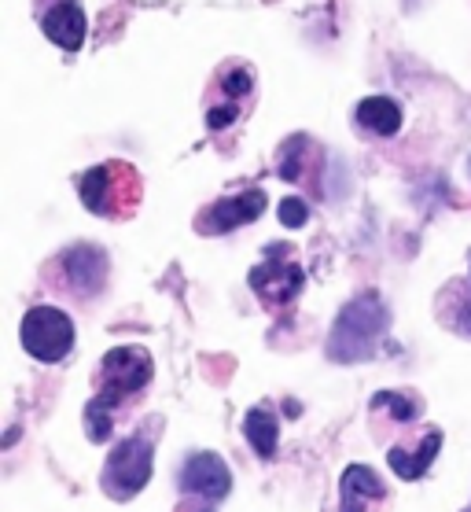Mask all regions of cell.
Masks as SVG:
<instances>
[{
  "mask_svg": "<svg viewBox=\"0 0 471 512\" xmlns=\"http://www.w3.org/2000/svg\"><path fill=\"white\" fill-rule=\"evenodd\" d=\"M155 373L151 354L144 347H115L107 350L100 361V380H96V395L85 406V431L92 443H107L115 431V409L144 391Z\"/></svg>",
  "mask_w": 471,
  "mask_h": 512,
  "instance_id": "obj_1",
  "label": "cell"
},
{
  "mask_svg": "<svg viewBox=\"0 0 471 512\" xmlns=\"http://www.w3.org/2000/svg\"><path fill=\"white\" fill-rule=\"evenodd\" d=\"M391 314L376 291H365L339 310L332 325V336L324 343V354L339 365H354V361H368L380 350V339L387 336Z\"/></svg>",
  "mask_w": 471,
  "mask_h": 512,
  "instance_id": "obj_2",
  "label": "cell"
},
{
  "mask_svg": "<svg viewBox=\"0 0 471 512\" xmlns=\"http://www.w3.org/2000/svg\"><path fill=\"white\" fill-rule=\"evenodd\" d=\"M81 203L100 218H129L140 199V174L129 163L92 166L81 177Z\"/></svg>",
  "mask_w": 471,
  "mask_h": 512,
  "instance_id": "obj_3",
  "label": "cell"
},
{
  "mask_svg": "<svg viewBox=\"0 0 471 512\" xmlns=\"http://www.w3.org/2000/svg\"><path fill=\"white\" fill-rule=\"evenodd\" d=\"M151 468H155L151 439H144V435H129V439H122V443L107 454L100 487H104V494L111 501H129L148 487Z\"/></svg>",
  "mask_w": 471,
  "mask_h": 512,
  "instance_id": "obj_4",
  "label": "cell"
},
{
  "mask_svg": "<svg viewBox=\"0 0 471 512\" xmlns=\"http://www.w3.org/2000/svg\"><path fill=\"white\" fill-rule=\"evenodd\" d=\"M23 347L30 358L56 365L74 347V321L59 306H34L23 317Z\"/></svg>",
  "mask_w": 471,
  "mask_h": 512,
  "instance_id": "obj_5",
  "label": "cell"
},
{
  "mask_svg": "<svg viewBox=\"0 0 471 512\" xmlns=\"http://www.w3.org/2000/svg\"><path fill=\"white\" fill-rule=\"evenodd\" d=\"M302 266L291 258V247L288 244H273L265 251V262L262 266L251 269V288L254 295L269 306H288L299 299L302 291Z\"/></svg>",
  "mask_w": 471,
  "mask_h": 512,
  "instance_id": "obj_6",
  "label": "cell"
},
{
  "mask_svg": "<svg viewBox=\"0 0 471 512\" xmlns=\"http://www.w3.org/2000/svg\"><path fill=\"white\" fill-rule=\"evenodd\" d=\"M177 487H181L184 494H192V498L221 501V498H229L232 472L218 454L199 450V454H192L181 465V472H177Z\"/></svg>",
  "mask_w": 471,
  "mask_h": 512,
  "instance_id": "obj_7",
  "label": "cell"
},
{
  "mask_svg": "<svg viewBox=\"0 0 471 512\" xmlns=\"http://www.w3.org/2000/svg\"><path fill=\"white\" fill-rule=\"evenodd\" d=\"M59 273L74 295H96L107 280V255L96 244H78L59 255Z\"/></svg>",
  "mask_w": 471,
  "mask_h": 512,
  "instance_id": "obj_8",
  "label": "cell"
},
{
  "mask_svg": "<svg viewBox=\"0 0 471 512\" xmlns=\"http://www.w3.org/2000/svg\"><path fill=\"white\" fill-rule=\"evenodd\" d=\"M262 210H265V192L262 188H247V192H240V196L218 199V203L196 222V229L199 233H210V236L232 233V229H240V225H251Z\"/></svg>",
  "mask_w": 471,
  "mask_h": 512,
  "instance_id": "obj_9",
  "label": "cell"
},
{
  "mask_svg": "<svg viewBox=\"0 0 471 512\" xmlns=\"http://www.w3.org/2000/svg\"><path fill=\"white\" fill-rule=\"evenodd\" d=\"M41 30H45V37L52 45L78 52L81 41H85V12H81L74 0H59L56 8H48L41 15Z\"/></svg>",
  "mask_w": 471,
  "mask_h": 512,
  "instance_id": "obj_10",
  "label": "cell"
},
{
  "mask_svg": "<svg viewBox=\"0 0 471 512\" xmlns=\"http://www.w3.org/2000/svg\"><path fill=\"white\" fill-rule=\"evenodd\" d=\"M438 450H442V431L431 428L420 446H394L391 454H387V465H391V472L398 479H409V483H413V479L427 476V468L435 465Z\"/></svg>",
  "mask_w": 471,
  "mask_h": 512,
  "instance_id": "obj_11",
  "label": "cell"
},
{
  "mask_svg": "<svg viewBox=\"0 0 471 512\" xmlns=\"http://www.w3.org/2000/svg\"><path fill=\"white\" fill-rule=\"evenodd\" d=\"M339 498H343V512H365L368 501L387 498V487L368 465H350L339 483Z\"/></svg>",
  "mask_w": 471,
  "mask_h": 512,
  "instance_id": "obj_12",
  "label": "cell"
},
{
  "mask_svg": "<svg viewBox=\"0 0 471 512\" xmlns=\"http://www.w3.org/2000/svg\"><path fill=\"white\" fill-rule=\"evenodd\" d=\"M357 122L376 137H394L402 129V107L391 96H368L357 104Z\"/></svg>",
  "mask_w": 471,
  "mask_h": 512,
  "instance_id": "obj_13",
  "label": "cell"
},
{
  "mask_svg": "<svg viewBox=\"0 0 471 512\" xmlns=\"http://www.w3.org/2000/svg\"><path fill=\"white\" fill-rule=\"evenodd\" d=\"M243 435H247V443L254 446L258 457H273L276 443H280V420L269 406H254L243 417Z\"/></svg>",
  "mask_w": 471,
  "mask_h": 512,
  "instance_id": "obj_14",
  "label": "cell"
},
{
  "mask_svg": "<svg viewBox=\"0 0 471 512\" xmlns=\"http://www.w3.org/2000/svg\"><path fill=\"white\" fill-rule=\"evenodd\" d=\"M438 317H442L457 336L471 339V288L464 284V280H453V284L442 291V299H438Z\"/></svg>",
  "mask_w": 471,
  "mask_h": 512,
  "instance_id": "obj_15",
  "label": "cell"
},
{
  "mask_svg": "<svg viewBox=\"0 0 471 512\" xmlns=\"http://www.w3.org/2000/svg\"><path fill=\"white\" fill-rule=\"evenodd\" d=\"M372 409H387L398 424H409V420H416V413H420L413 398L398 395V391H380V395L372 398Z\"/></svg>",
  "mask_w": 471,
  "mask_h": 512,
  "instance_id": "obj_16",
  "label": "cell"
},
{
  "mask_svg": "<svg viewBox=\"0 0 471 512\" xmlns=\"http://www.w3.org/2000/svg\"><path fill=\"white\" fill-rule=\"evenodd\" d=\"M306 218H310V210H306V203H302V199H284V203H280V222L288 225V229H302V225H306Z\"/></svg>",
  "mask_w": 471,
  "mask_h": 512,
  "instance_id": "obj_17",
  "label": "cell"
},
{
  "mask_svg": "<svg viewBox=\"0 0 471 512\" xmlns=\"http://www.w3.org/2000/svg\"><path fill=\"white\" fill-rule=\"evenodd\" d=\"M251 85H254V78H251V70H247V67H229V70H225V93H229V96H247V93H251Z\"/></svg>",
  "mask_w": 471,
  "mask_h": 512,
  "instance_id": "obj_18",
  "label": "cell"
},
{
  "mask_svg": "<svg viewBox=\"0 0 471 512\" xmlns=\"http://www.w3.org/2000/svg\"><path fill=\"white\" fill-rule=\"evenodd\" d=\"M236 115H240L236 107H214V111L207 115V126L210 129H225V126H232V122H236Z\"/></svg>",
  "mask_w": 471,
  "mask_h": 512,
  "instance_id": "obj_19",
  "label": "cell"
},
{
  "mask_svg": "<svg viewBox=\"0 0 471 512\" xmlns=\"http://www.w3.org/2000/svg\"><path fill=\"white\" fill-rule=\"evenodd\" d=\"M210 505H214V501H207V498H196V501H192V494H188V498H184L181 505H177V512H214Z\"/></svg>",
  "mask_w": 471,
  "mask_h": 512,
  "instance_id": "obj_20",
  "label": "cell"
},
{
  "mask_svg": "<svg viewBox=\"0 0 471 512\" xmlns=\"http://www.w3.org/2000/svg\"><path fill=\"white\" fill-rule=\"evenodd\" d=\"M464 512H471V509H464Z\"/></svg>",
  "mask_w": 471,
  "mask_h": 512,
  "instance_id": "obj_21",
  "label": "cell"
}]
</instances>
